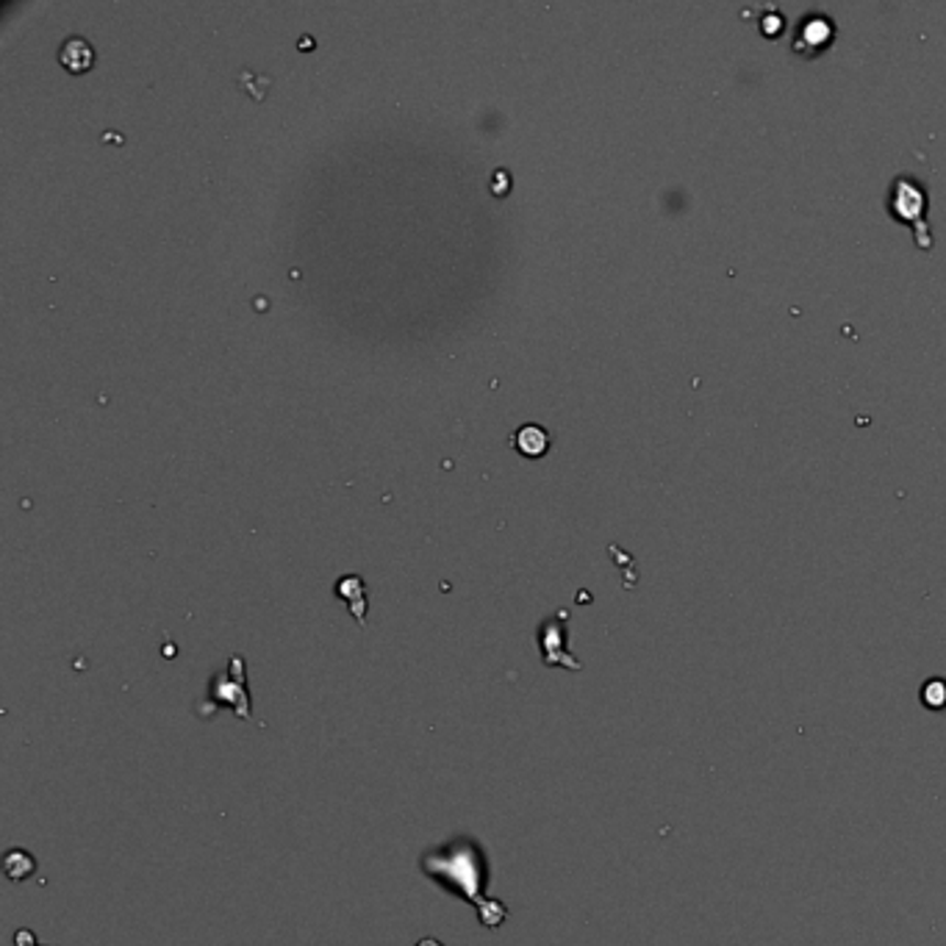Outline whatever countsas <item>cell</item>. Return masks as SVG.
<instances>
[{
	"mask_svg": "<svg viewBox=\"0 0 946 946\" xmlns=\"http://www.w3.org/2000/svg\"><path fill=\"white\" fill-rule=\"evenodd\" d=\"M3 871H7L9 880H29L36 871V860L25 849H12V853H7V860H3Z\"/></svg>",
	"mask_w": 946,
	"mask_h": 946,
	"instance_id": "9c48e42d",
	"label": "cell"
},
{
	"mask_svg": "<svg viewBox=\"0 0 946 946\" xmlns=\"http://www.w3.org/2000/svg\"><path fill=\"white\" fill-rule=\"evenodd\" d=\"M927 186L916 175H897L889 189V215L913 231L919 250H933V228L927 220Z\"/></svg>",
	"mask_w": 946,
	"mask_h": 946,
	"instance_id": "7a4b0ae2",
	"label": "cell"
},
{
	"mask_svg": "<svg viewBox=\"0 0 946 946\" xmlns=\"http://www.w3.org/2000/svg\"><path fill=\"white\" fill-rule=\"evenodd\" d=\"M919 700H922V705L927 711H935V714H938V711H944L946 708V680L938 678V674H935V678H930L927 683L919 689Z\"/></svg>",
	"mask_w": 946,
	"mask_h": 946,
	"instance_id": "30bf717a",
	"label": "cell"
},
{
	"mask_svg": "<svg viewBox=\"0 0 946 946\" xmlns=\"http://www.w3.org/2000/svg\"><path fill=\"white\" fill-rule=\"evenodd\" d=\"M209 697L217 705H231L239 719H250V691L248 680H244L242 658L233 656L231 663H228V672H220L211 680Z\"/></svg>",
	"mask_w": 946,
	"mask_h": 946,
	"instance_id": "3957f363",
	"label": "cell"
},
{
	"mask_svg": "<svg viewBox=\"0 0 946 946\" xmlns=\"http://www.w3.org/2000/svg\"><path fill=\"white\" fill-rule=\"evenodd\" d=\"M417 946H433V941H430V938H422V941H417Z\"/></svg>",
	"mask_w": 946,
	"mask_h": 946,
	"instance_id": "4fadbf2b",
	"label": "cell"
},
{
	"mask_svg": "<svg viewBox=\"0 0 946 946\" xmlns=\"http://www.w3.org/2000/svg\"><path fill=\"white\" fill-rule=\"evenodd\" d=\"M337 594L350 603V614L355 616L361 627L366 625V597H364V581L359 575H348L337 583Z\"/></svg>",
	"mask_w": 946,
	"mask_h": 946,
	"instance_id": "ba28073f",
	"label": "cell"
},
{
	"mask_svg": "<svg viewBox=\"0 0 946 946\" xmlns=\"http://www.w3.org/2000/svg\"><path fill=\"white\" fill-rule=\"evenodd\" d=\"M419 866H422V875L430 882H436L441 891H448V894L459 897L464 902H472L477 908L483 927L497 930L508 919L503 902L483 897V886L488 882V864L481 844L472 842V838H453L439 853L425 855Z\"/></svg>",
	"mask_w": 946,
	"mask_h": 946,
	"instance_id": "6da1fadb",
	"label": "cell"
},
{
	"mask_svg": "<svg viewBox=\"0 0 946 946\" xmlns=\"http://www.w3.org/2000/svg\"><path fill=\"white\" fill-rule=\"evenodd\" d=\"M514 448L522 455H528V459H539V455H544L547 450H550V436H547V430L539 428V425H525V428H519L517 436H514Z\"/></svg>",
	"mask_w": 946,
	"mask_h": 946,
	"instance_id": "52a82bcc",
	"label": "cell"
},
{
	"mask_svg": "<svg viewBox=\"0 0 946 946\" xmlns=\"http://www.w3.org/2000/svg\"><path fill=\"white\" fill-rule=\"evenodd\" d=\"M14 944L18 946H36V938H34V933H31V930H18V933H14Z\"/></svg>",
	"mask_w": 946,
	"mask_h": 946,
	"instance_id": "7c38bea8",
	"label": "cell"
},
{
	"mask_svg": "<svg viewBox=\"0 0 946 946\" xmlns=\"http://www.w3.org/2000/svg\"><path fill=\"white\" fill-rule=\"evenodd\" d=\"M58 62L70 73H87L95 65V51L84 36H70L58 51Z\"/></svg>",
	"mask_w": 946,
	"mask_h": 946,
	"instance_id": "8992f818",
	"label": "cell"
},
{
	"mask_svg": "<svg viewBox=\"0 0 946 946\" xmlns=\"http://www.w3.org/2000/svg\"><path fill=\"white\" fill-rule=\"evenodd\" d=\"M430 941H433V946H444V944H439V941H436V938H430Z\"/></svg>",
	"mask_w": 946,
	"mask_h": 946,
	"instance_id": "5bb4252c",
	"label": "cell"
},
{
	"mask_svg": "<svg viewBox=\"0 0 946 946\" xmlns=\"http://www.w3.org/2000/svg\"><path fill=\"white\" fill-rule=\"evenodd\" d=\"M836 40V23H833L827 14H805V18L796 23L794 36H791V47L802 56H818L822 51L833 45Z\"/></svg>",
	"mask_w": 946,
	"mask_h": 946,
	"instance_id": "277c9868",
	"label": "cell"
},
{
	"mask_svg": "<svg viewBox=\"0 0 946 946\" xmlns=\"http://www.w3.org/2000/svg\"><path fill=\"white\" fill-rule=\"evenodd\" d=\"M783 29H785L783 14H780V12L763 14V20H761V31H763V34H767V36H778Z\"/></svg>",
	"mask_w": 946,
	"mask_h": 946,
	"instance_id": "8fae6325",
	"label": "cell"
},
{
	"mask_svg": "<svg viewBox=\"0 0 946 946\" xmlns=\"http://www.w3.org/2000/svg\"><path fill=\"white\" fill-rule=\"evenodd\" d=\"M563 619H566V610H561L558 619H550L541 625L539 630L541 658H544L547 667H563V669H572V672H581L583 663L578 661V658H572V652L566 650V627H563Z\"/></svg>",
	"mask_w": 946,
	"mask_h": 946,
	"instance_id": "5b68a950",
	"label": "cell"
}]
</instances>
